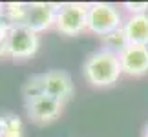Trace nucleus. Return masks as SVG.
Wrapping results in <instances>:
<instances>
[{
    "instance_id": "f257e3e1",
    "label": "nucleus",
    "mask_w": 148,
    "mask_h": 137,
    "mask_svg": "<svg viewBox=\"0 0 148 137\" xmlns=\"http://www.w3.org/2000/svg\"><path fill=\"white\" fill-rule=\"evenodd\" d=\"M82 73H84V79L88 81V84H92L95 88L113 86L119 81V77L123 75L119 55L113 53V51H108L104 48L93 51L84 60Z\"/></svg>"
},
{
    "instance_id": "f03ea898",
    "label": "nucleus",
    "mask_w": 148,
    "mask_h": 137,
    "mask_svg": "<svg viewBox=\"0 0 148 137\" xmlns=\"http://www.w3.org/2000/svg\"><path fill=\"white\" fill-rule=\"evenodd\" d=\"M124 18L121 9L108 2H93L88 5V31L97 37H104L108 33L123 27Z\"/></svg>"
},
{
    "instance_id": "7ed1b4c3",
    "label": "nucleus",
    "mask_w": 148,
    "mask_h": 137,
    "mask_svg": "<svg viewBox=\"0 0 148 137\" xmlns=\"http://www.w3.org/2000/svg\"><path fill=\"white\" fill-rule=\"evenodd\" d=\"M55 27L66 37H75L88 31V5L79 2L59 4Z\"/></svg>"
},
{
    "instance_id": "20e7f679",
    "label": "nucleus",
    "mask_w": 148,
    "mask_h": 137,
    "mask_svg": "<svg viewBox=\"0 0 148 137\" xmlns=\"http://www.w3.org/2000/svg\"><path fill=\"white\" fill-rule=\"evenodd\" d=\"M40 48V35L26 24L11 26L8 35V55L15 60H26L37 55Z\"/></svg>"
},
{
    "instance_id": "39448f33",
    "label": "nucleus",
    "mask_w": 148,
    "mask_h": 137,
    "mask_svg": "<svg viewBox=\"0 0 148 137\" xmlns=\"http://www.w3.org/2000/svg\"><path fill=\"white\" fill-rule=\"evenodd\" d=\"M26 106V113L27 117L31 119L35 124H49L57 121L62 115V110H64V102L53 99L46 93L33 97L29 101H24Z\"/></svg>"
},
{
    "instance_id": "423d86ee",
    "label": "nucleus",
    "mask_w": 148,
    "mask_h": 137,
    "mask_svg": "<svg viewBox=\"0 0 148 137\" xmlns=\"http://www.w3.org/2000/svg\"><path fill=\"white\" fill-rule=\"evenodd\" d=\"M42 77V91L53 99L66 102L73 97V79L68 71L64 70H49L46 73H40Z\"/></svg>"
},
{
    "instance_id": "0eeeda50",
    "label": "nucleus",
    "mask_w": 148,
    "mask_h": 137,
    "mask_svg": "<svg viewBox=\"0 0 148 137\" xmlns=\"http://www.w3.org/2000/svg\"><path fill=\"white\" fill-rule=\"evenodd\" d=\"M57 8L59 4L51 2H31L27 4V15L24 24L40 35L42 31H48L49 27H55Z\"/></svg>"
},
{
    "instance_id": "6e6552de",
    "label": "nucleus",
    "mask_w": 148,
    "mask_h": 137,
    "mask_svg": "<svg viewBox=\"0 0 148 137\" xmlns=\"http://www.w3.org/2000/svg\"><path fill=\"white\" fill-rule=\"evenodd\" d=\"M121 70L128 77H143L148 73V46L128 44L119 53Z\"/></svg>"
},
{
    "instance_id": "1a4fd4ad",
    "label": "nucleus",
    "mask_w": 148,
    "mask_h": 137,
    "mask_svg": "<svg viewBox=\"0 0 148 137\" xmlns=\"http://www.w3.org/2000/svg\"><path fill=\"white\" fill-rule=\"evenodd\" d=\"M123 29L126 33L128 44L148 46V15H128Z\"/></svg>"
},
{
    "instance_id": "9d476101",
    "label": "nucleus",
    "mask_w": 148,
    "mask_h": 137,
    "mask_svg": "<svg viewBox=\"0 0 148 137\" xmlns=\"http://www.w3.org/2000/svg\"><path fill=\"white\" fill-rule=\"evenodd\" d=\"M0 137H24V124L16 113H0Z\"/></svg>"
},
{
    "instance_id": "9b49d317",
    "label": "nucleus",
    "mask_w": 148,
    "mask_h": 137,
    "mask_svg": "<svg viewBox=\"0 0 148 137\" xmlns=\"http://www.w3.org/2000/svg\"><path fill=\"white\" fill-rule=\"evenodd\" d=\"M26 15H27V4H24V2H8V4H4L2 18L8 22L9 26L24 24Z\"/></svg>"
},
{
    "instance_id": "f8f14e48",
    "label": "nucleus",
    "mask_w": 148,
    "mask_h": 137,
    "mask_svg": "<svg viewBox=\"0 0 148 137\" xmlns=\"http://www.w3.org/2000/svg\"><path fill=\"white\" fill-rule=\"evenodd\" d=\"M101 40H102V48L108 49V51H113V53H117V55L128 46V38H126V33H124L123 27H119V29L101 37Z\"/></svg>"
},
{
    "instance_id": "ddd939ff",
    "label": "nucleus",
    "mask_w": 148,
    "mask_h": 137,
    "mask_svg": "<svg viewBox=\"0 0 148 137\" xmlns=\"http://www.w3.org/2000/svg\"><path fill=\"white\" fill-rule=\"evenodd\" d=\"M44 91H42V77H40V73L27 77V81L22 84V95H24V101H29V99H33V97H38Z\"/></svg>"
},
{
    "instance_id": "4468645a",
    "label": "nucleus",
    "mask_w": 148,
    "mask_h": 137,
    "mask_svg": "<svg viewBox=\"0 0 148 137\" xmlns=\"http://www.w3.org/2000/svg\"><path fill=\"white\" fill-rule=\"evenodd\" d=\"M123 8L128 15H148V2H124Z\"/></svg>"
},
{
    "instance_id": "2eb2a0df",
    "label": "nucleus",
    "mask_w": 148,
    "mask_h": 137,
    "mask_svg": "<svg viewBox=\"0 0 148 137\" xmlns=\"http://www.w3.org/2000/svg\"><path fill=\"white\" fill-rule=\"evenodd\" d=\"M9 24L4 18H0V57L8 55V35H9Z\"/></svg>"
},
{
    "instance_id": "dca6fc26",
    "label": "nucleus",
    "mask_w": 148,
    "mask_h": 137,
    "mask_svg": "<svg viewBox=\"0 0 148 137\" xmlns=\"http://www.w3.org/2000/svg\"><path fill=\"white\" fill-rule=\"evenodd\" d=\"M143 137H148V123H146V126H145V130H143Z\"/></svg>"
},
{
    "instance_id": "f3484780",
    "label": "nucleus",
    "mask_w": 148,
    "mask_h": 137,
    "mask_svg": "<svg viewBox=\"0 0 148 137\" xmlns=\"http://www.w3.org/2000/svg\"><path fill=\"white\" fill-rule=\"evenodd\" d=\"M2 15H4V4L0 2V18H2Z\"/></svg>"
}]
</instances>
